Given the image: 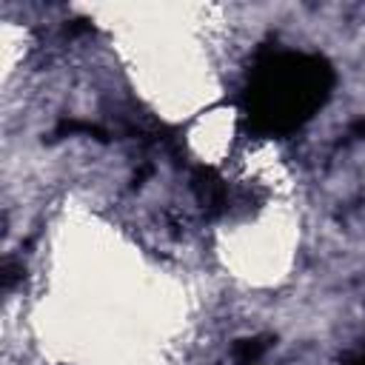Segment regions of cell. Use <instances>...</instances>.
<instances>
[{
    "mask_svg": "<svg viewBox=\"0 0 365 365\" xmlns=\"http://www.w3.org/2000/svg\"><path fill=\"white\" fill-rule=\"evenodd\" d=\"M328 68L302 54H282L274 57L262 74L259 88L254 94L257 100V117H262L271 128L274 125H294L302 117H308L328 91Z\"/></svg>",
    "mask_w": 365,
    "mask_h": 365,
    "instance_id": "6da1fadb",
    "label": "cell"
}]
</instances>
